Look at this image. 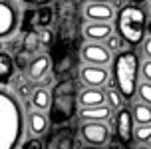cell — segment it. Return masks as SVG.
<instances>
[{
	"mask_svg": "<svg viewBox=\"0 0 151 149\" xmlns=\"http://www.w3.org/2000/svg\"><path fill=\"white\" fill-rule=\"evenodd\" d=\"M80 135L82 139L91 147H99V145H106L109 141V127L104 121H83L80 127Z\"/></svg>",
	"mask_w": 151,
	"mask_h": 149,
	"instance_id": "obj_6",
	"label": "cell"
},
{
	"mask_svg": "<svg viewBox=\"0 0 151 149\" xmlns=\"http://www.w3.org/2000/svg\"><path fill=\"white\" fill-rule=\"evenodd\" d=\"M82 121H109L111 117V107L104 105H93V107H82L78 112Z\"/></svg>",
	"mask_w": 151,
	"mask_h": 149,
	"instance_id": "obj_15",
	"label": "cell"
},
{
	"mask_svg": "<svg viewBox=\"0 0 151 149\" xmlns=\"http://www.w3.org/2000/svg\"><path fill=\"white\" fill-rule=\"evenodd\" d=\"M90 2H107V0H90Z\"/></svg>",
	"mask_w": 151,
	"mask_h": 149,
	"instance_id": "obj_36",
	"label": "cell"
},
{
	"mask_svg": "<svg viewBox=\"0 0 151 149\" xmlns=\"http://www.w3.org/2000/svg\"><path fill=\"white\" fill-rule=\"evenodd\" d=\"M131 117H133V123L137 125H147L151 123V105L147 104H133L131 107Z\"/></svg>",
	"mask_w": 151,
	"mask_h": 149,
	"instance_id": "obj_19",
	"label": "cell"
},
{
	"mask_svg": "<svg viewBox=\"0 0 151 149\" xmlns=\"http://www.w3.org/2000/svg\"><path fill=\"white\" fill-rule=\"evenodd\" d=\"M104 46H106L109 52H117V54H119V52H123V50H125V46H127V44H125V42L117 36V34H109Z\"/></svg>",
	"mask_w": 151,
	"mask_h": 149,
	"instance_id": "obj_23",
	"label": "cell"
},
{
	"mask_svg": "<svg viewBox=\"0 0 151 149\" xmlns=\"http://www.w3.org/2000/svg\"><path fill=\"white\" fill-rule=\"evenodd\" d=\"M143 54L147 56V60H151V36L143 42Z\"/></svg>",
	"mask_w": 151,
	"mask_h": 149,
	"instance_id": "obj_31",
	"label": "cell"
},
{
	"mask_svg": "<svg viewBox=\"0 0 151 149\" xmlns=\"http://www.w3.org/2000/svg\"><path fill=\"white\" fill-rule=\"evenodd\" d=\"M109 34H113L109 22H88L83 26V36L88 42H106Z\"/></svg>",
	"mask_w": 151,
	"mask_h": 149,
	"instance_id": "obj_14",
	"label": "cell"
},
{
	"mask_svg": "<svg viewBox=\"0 0 151 149\" xmlns=\"http://www.w3.org/2000/svg\"><path fill=\"white\" fill-rule=\"evenodd\" d=\"M82 60L90 66H104L111 62V52L101 42H88L82 46Z\"/></svg>",
	"mask_w": 151,
	"mask_h": 149,
	"instance_id": "obj_7",
	"label": "cell"
},
{
	"mask_svg": "<svg viewBox=\"0 0 151 149\" xmlns=\"http://www.w3.org/2000/svg\"><path fill=\"white\" fill-rule=\"evenodd\" d=\"M78 104L82 107H93V105L106 104V94L99 88H86L82 94H78Z\"/></svg>",
	"mask_w": 151,
	"mask_h": 149,
	"instance_id": "obj_17",
	"label": "cell"
},
{
	"mask_svg": "<svg viewBox=\"0 0 151 149\" xmlns=\"http://www.w3.org/2000/svg\"><path fill=\"white\" fill-rule=\"evenodd\" d=\"M50 70H52V60H50V56L38 54V56H34L30 60V64L26 66V74H28V78H30L32 82H40V80H44L46 76L50 74Z\"/></svg>",
	"mask_w": 151,
	"mask_h": 149,
	"instance_id": "obj_12",
	"label": "cell"
},
{
	"mask_svg": "<svg viewBox=\"0 0 151 149\" xmlns=\"http://www.w3.org/2000/svg\"><path fill=\"white\" fill-rule=\"evenodd\" d=\"M16 72L14 60L12 56H8L6 52H0V83H6Z\"/></svg>",
	"mask_w": 151,
	"mask_h": 149,
	"instance_id": "obj_20",
	"label": "cell"
},
{
	"mask_svg": "<svg viewBox=\"0 0 151 149\" xmlns=\"http://www.w3.org/2000/svg\"><path fill=\"white\" fill-rule=\"evenodd\" d=\"M139 56L135 50H123L113 60V82L123 101H131L137 94Z\"/></svg>",
	"mask_w": 151,
	"mask_h": 149,
	"instance_id": "obj_3",
	"label": "cell"
},
{
	"mask_svg": "<svg viewBox=\"0 0 151 149\" xmlns=\"http://www.w3.org/2000/svg\"><path fill=\"white\" fill-rule=\"evenodd\" d=\"M145 32H147V34H151V20L147 22V26H145Z\"/></svg>",
	"mask_w": 151,
	"mask_h": 149,
	"instance_id": "obj_35",
	"label": "cell"
},
{
	"mask_svg": "<svg viewBox=\"0 0 151 149\" xmlns=\"http://www.w3.org/2000/svg\"><path fill=\"white\" fill-rule=\"evenodd\" d=\"M36 34H38V40H40V46H52L54 34L50 32V28H40Z\"/></svg>",
	"mask_w": 151,
	"mask_h": 149,
	"instance_id": "obj_26",
	"label": "cell"
},
{
	"mask_svg": "<svg viewBox=\"0 0 151 149\" xmlns=\"http://www.w3.org/2000/svg\"><path fill=\"white\" fill-rule=\"evenodd\" d=\"M107 149H125V147H123L121 143H115V141H113L111 145H107Z\"/></svg>",
	"mask_w": 151,
	"mask_h": 149,
	"instance_id": "obj_32",
	"label": "cell"
},
{
	"mask_svg": "<svg viewBox=\"0 0 151 149\" xmlns=\"http://www.w3.org/2000/svg\"><path fill=\"white\" fill-rule=\"evenodd\" d=\"M22 2L30 8H42V6H50L52 4V0H22Z\"/></svg>",
	"mask_w": 151,
	"mask_h": 149,
	"instance_id": "obj_28",
	"label": "cell"
},
{
	"mask_svg": "<svg viewBox=\"0 0 151 149\" xmlns=\"http://www.w3.org/2000/svg\"><path fill=\"white\" fill-rule=\"evenodd\" d=\"M133 139H135L137 143H147L151 139V123L133 127Z\"/></svg>",
	"mask_w": 151,
	"mask_h": 149,
	"instance_id": "obj_24",
	"label": "cell"
},
{
	"mask_svg": "<svg viewBox=\"0 0 151 149\" xmlns=\"http://www.w3.org/2000/svg\"><path fill=\"white\" fill-rule=\"evenodd\" d=\"M80 80H82V83H86V88H101L109 80V72L104 66H90V64H86L80 70Z\"/></svg>",
	"mask_w": 151,
	"mask_h": 149,
	"instance_id": "obj_10",
	"label": "cell"
},
{
	"mask_svg": "<svg viewBox=\"0 0 151 149\" xmlns=\"http://www.w3.org/2000/svg\"><path fill=\"white\" fill-rule=\"evenodd\" d=\"M78 83L74 78L60 80L50 91L48 119L52 125H66L78 113Z\"/></svg>",
	"mask_w": 151,
	"mask_h": 149,
	"instance_id": "obj_2",
	"label": "cell"
},
{
	"mask_svg": "<svg viewBox=\"0 0 151 149\" xmlns=\"http://www.w3.org/2000/svg\"><path fill=\"white\" fill-rule=\"evenodd\" d=\"M115 135L123 147L133 141V117L129 107H119L115 113Z\"/></svg>",
	"mask_w": 151,
	"mask_h": 149,
	"instance_id": "obj_8",
	"label": "cell"
},
{
	"mask_svg": "<svg viewBox=\"0 0 151 149\" xmlns=\"http://www.w3.org/2000/svg\"><path fill=\"white\" fill-rule=\"evenodd\" d=\"M147 145H149V149H151V139H149V141H147Z\"/></svg>",
	"mask_w": 151,
	"mask_h": 149,
	"instance_id": "obj_39",
	"label": "cell"
},
{
	"mask_svg": "<svg viewBox=\"0 0 151 149\" xmlns=\"http://www.w3.org/2000/svg\"><path fill=\"white\" fill-rule=\"evenodd\" d=\"M32 91H34V89L30 88V82H24V83H20V88H18V94H20L22 97L32 96Z\"/></svg>",
	"mask_w": 151,
	"mask_h": 149,
	"instance_id": "obj_30",
	"label": "cell"
},
{
	"mask_svg": "<svg viewBox=\"0 0 151 149\" xmlns=\"http://www.w3.org/2000/svg\"><path fill=\"white\" fill-rule=\"evenodd\" d=\"M137 94H139V99H141L143 104L151 105V83H147V82L139 83V86H137Z\"/></svg>",
	"mask_w": 151,
	"mask_h": 149,
	"instance_id": "obj_25",
	"label": "cell"
},
{
	"mask_svg": "<svg viewBox=\"0 0 151 149\" xmlns=\"http://www.w3.org/2000/svg\"><path fill=\"white\" fill-rule=\"evenodd\" d=\"M44 149H76V127L66 123L48 129Z\"/></svg>",
	"mask_w": 151,
	"mask_h": 149,
	"instance_id": "obj_5",
	"label": "cell"
},
{
	"mask_svg": "<svg viewBox=\"0 0 151 149\" xmlns=\"http://www.w3.org/2000/svg\"><path fill=\"white\" fill-rule=\"evenodd\" d=\"M30 104L36 112H46L50 107V91L46 88H36L30 96Z\"/></svg>",
	"mask_w": 151,
	"mask_h": 149,
	"instance_id": "obj_18",
	"label": "cell"
},
{
	"mask_svg": "<svg viewBox=\"0 0 151 149\" xmlns=\"http://www.w3.org/2000/svg\"><path fill=\"white\" fill-rule=\"evenodd\" d=\"M38 50H40V40H38L36 30H28V34H26L24 40H22V48H20V52L32 56V54H36Z\"/></svg>",
	"mask_w": 151,
	"mask_h": 149,
	"instance_id": "obj_21",
	"label": "cell"
},
{
	"mask_svg": "<svg viewBox=\"0 0 151 149\" xmlns=\"http://www.w3.org/2000/svg\"><path fill=\"white\" fill-rule=\"evenodd\" d=\"M113 2H115V8H119V10L125 6V0H113Z\"/></svg>",
	"mask_w": 151,
	"mask_h": 149,
	"instance_id": "obj_33",
	"label": "cell"
},
{
	"mask_svg": "<svg viewBox=\"0 0 151 149\" xmlns=\"http://www.w3.org/2000/svg\"><path fill=\"white\" fill-rule=\"evenodd\" d=\"M141 76H143V80L147 83H151V60L141 64Z\"/></svg>",
	"mask_w": 151,
	"mask_h": 149,
	"instance_id": "obj_29",
	"label": "cell"
},
{
	"mask_svg": "<svg viewBox=\"0 0 151 149\" xmlns=\"http://www.w3.org/2000/svg\"><path fill=\"white\" fill-rule=\"evenodd\" d=\"M149 14H151V2H149Z\"/></svg>",
	"mask_w": 151,
	"mask_h": 149,
	"instance_id": "obj_40",
	"label": "cell"
},
{
	"mask_svg": "<svg viewBox=\"0 0 151 149\" xmlns=\"http://www.w3.org/2000/svg\"><path fill=\"white\" fill-rule=\"evenodd\" d=\"M83 16L88 22H111V18H115V8L107 2H88Z\"/></svg>",
	"mask_w": 151,
	"mask_h": 149,
	"instance_id": "obj_11",
	"label": "cell"
},
{
	"mask_svg": "<svg viewBox=\"0 0 151 149\" xmlns=\"http://www.w3.org/2000/svg\"><path fill=\"white\" fill-rule=\"evenodd\" d=\"M104 94H106V105L107 107H115V109L123 107V97H121V94L115 88H107V91H104Z\"/></svg>",
	"mask_w": 151,
	"mask_h": 149,
	"instance_id": "obj_22",
	"label": "cell"
},
{
	"mask_svg": "<svg viewBox=\"0 0 151 149\" xmlns=\"http://www.w3.org/2000/svg\"><path fill=\"white\" fill-rule=\"evenodd\" d=\"M127 2H131V4H137V6H139V4H141V2H145V0H127Z\"/></svg>",
	"mask_w": 151,
	"mask_h": 149,
	"instance_id": "obj_34",
	"label": "cell"
},
{
	"mask_svg": "<svg viewBox=\"0 0 151 149\" xmlns=\"http://www.w3.org/2000/svg\"><path fill=\"white\" fill-rule=\"evenodd\" d=\"M48 127H50V119L44 112H30L28 113V129H30L34 137H40V135L48 133Z\"/></svg>",
	"mask_w": 151,
	"mask_h": 149,
	"instance_id": "obj_16",
	"label": "cell"
},
{
	"mask_svg": "<svg viewBox=\"0 0 151 149\" xmlns=\"http://www.w3.org/2000/svg\"><path fill=\"white\" fill-rule=\"evenodd\" d=\"M24 107L18 96L0 88V149H18L24 137Z\"/></svg>",
	"mask_w": 151,
	"mask_h": 149,
	"instance_id": "obj_1",
	"label": "cell"
},
{
	"mask_svg": "<svg viewBox=\"0 0 151 149\" xmlns=\"http://www.w3.org/2000/svg\"><path fill=\"white\" fill-rule=\"evenodd\" d=\"M135 149H149V147H143V145H139V147H135Z\"/></svg>",
	"mask_w": 151,
	"mask_h": 149,
	"instance_id": "obj_38",
	"label": "cell"
},
{
	"mask_svg": "<svg viewBox=\"0 0 151 149\" xmlns=\"http://www.w3.org/2000/svg\"><path fill=\"white\" fill-rule=\"evenodd\" d=\"M0 52H2V42H0Z\"/></svg>",
	"mask_w": 151,
	"mask_h": 149,
	"instance_id": "obj_41",
	"label": "cell"
},
{
	"mask_svg": "<svg viewBox=\"0 0 151 149\" xmlns=\"http://www.w3.org/2000/svg\"><path fill=\"white\" fill-rule=\"evenodd\" d=\"M26 16H30V20L24 22V30L32 28V26H36V28H50L52 22H54V12H52L50 6L36 8L34 12H28Z\"/></svg>",
	"mask_w": 151,
	"mask_h": 149,
	"instance_id": "obj_13",
	"label": "cell"
},
{
	"mask_svg": "<svg viewBox=\"0 0 151 149\" xmlns=\"http://www.w3.org/2000/svg\"><path fill=\"white\" fill-rule=\"evenodd\" d=\"M145 26H147V16L141 6L125 4L121 10H117L115 30H117V36L127 46H139L143 42Z\"/></svg>",
	"mask_w": 151,
	"mask_h": 149,
	"instance_id": "obj_4",
	"label": "cell"
},
{
	"mask_svg": "<svg viewBox=\"0 0 151 149\" xmlns=\"http://www.w3.org/2000/svg\"><path fill=\"white\" fill-rule=\"evenodd\" d=\"M82 149H101V147H82Z\"/></svg>",
	"mask_w": 151,
	"mask_h": 149,
	"instance_id": "obj_37",
	"label": "cell"
},
{
	"mask_svg": "<svg viewBox=\"0 0 151 149\" xmlns=\"http://www.w3.org/2000/svg\"><path fill=\"white\" fill-rule=\"evenodd\" d=\"M18 28V12L12 2L0 0V40L10 36Z\"/></svg>",
	"mask_w": 151,
	"mask_h": 149,
	"instance_id": "obj_9",
	"label": "cell"
},
{
	"mask_svg": "<svg viewBox=\"0 0 151 149\" xmlns=\"http://www.w3.org/2000/svg\"><path fill=\"white\" fill-rule=\"evenodd\" d=\"M18 149H44V141L40 137H30L18 145Z\"/></svg>",
	"mask_w": 151,
	"mask_h": 149,
	"instance_id": "obj_27",
	"label": "cell"
}]
</instances>
